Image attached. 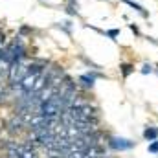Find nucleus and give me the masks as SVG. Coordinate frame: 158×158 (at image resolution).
I'll return each mask as SVG.
<instances>
[{
  "instance_id": "nucleus-1",
  "label": "nucleus",
  "mask_w": 158,
  "mask_h": 158,
  "mask_svg": "<svg viewBox=\"0 0 158 158\" xmlns=\"http://www.w3.org/2000/svg\"><path fill=\"white\" fill-rule=\"evenodd\" d=\"M110 147H112V149H118V151L131 149V147H132V142H129V140H125V138H110Z\"/></svg>"
},
{
  "instance_id": "nucleus-2",
  "label": "nucleus",
  "mask_w": 158,
  "mask_h": 158,
  "mask_svg": "<svg viewBox=\"0 0 158 158\" xmlns=\"http://www.w3.org/2000/svg\"><path fill=\"white\" fill-rule=\"evenodd\" d=\"M98 76H99V74H96V72H92V74H85V76L79 77V81H81L86 88H92V86H94V81H96Z\"/></svg>"
},
{
  "instance_id": "nucleus-3",
  "label": "nucleus",
  "mask_w": 158,
  "mask_h": 158,
  "mask_svg": "<svg viewBox=\"0 0 158 158\" xmlns=\"http://www.w3.org/2000/svg\"><path fill=\"white\" fill-rule=\"evenodd\" d=\"M123 2H125L127 6H131L132 9H136V11H138V13H140V15H142L143 19H149V13H147V11H145V9H143V7L140 6V4H134L132 0H123Z\"/></svg>"
},
{
  "instance_id": "nucleus-4",
  "label": "nucleus",
  "mask_w": 158,
  "mask_h": 158,
  "mask_svg": "<svg viewBox=\"0 0 158 158\" xmlns=\"http://www.w3.org/2000/svg\"><path fill=\"white\" fill-rule=\"evenodd\" d=\"M143 138H145V140H149V142L156 140V138H158V131H156V129H153V127L145 129V131H143Z\"/></svg>"
},
{
  "instance_id": "nucleus-5",
  "label": "nucleus",
  "mask_w": 158,
  "mask_h": 158,
  "mask_svg": "<svg viewBox=\"0 0 158 158\" xmlns=\"http://www.w3.org/2000/svg\"><path fill=\"white\" fill-rule=\"evenodd\" d=\"M20 125H22V118L19 116V118H13L9 121V131L11 132H19L20 131Z\"/></svg>"
},
{
  "instance_id": "nucleus-6",
  "label": "nucleus",
  "mask_w": 158,
  "mask_h": 158,
  "mask_svg": "<svg viewBox=\"0 0 158 158\" xmlns=\"http://www.w3.org/2000/svg\"><path fill=\"white\" fill-rule=\"evenodd\" d=\"M119 68H121V74H123V77H129V76H131V74L134 72V66H132V64H129V63L121 64Z\"/></svg>"
},
{
  "instance_id": "nucleus-7",
  "label": "nucleus",
  "mask_w": 158,
  "mask_h": 158,
  "mask_svg": "<svg viewBox=\"0 0 158 158\" xmlns=\"http://www.w3.org/2000/svg\"><path fill=\"white\" fill-rule=\"evenodd\" d=\"M107 35H109L112 40H116V37L119 35V30H109V31H107Z\"/></svg>"
},
{
  "instance_id": "nucleus-8",
  "label": "nucleus",
  "mask_w": 158,
  "mask_h": 158,
  "mask_svg": "<svg viewBox=\"0 0 158 158\" xmlns=\"http://www.w3.org/2000/svg\"><path fill=\"white\" fill-rule=\"evenodd\" d=\"M66 13H68V15H77V6L74 7V4H70V6L66 7Z\"/></svg>"
},
{
  "instance_id": "nucleus-9",
  "label": "nucleus",
  "mask_w": 158,
  "mask_h": 158,
  "mask_svg": "<svg viewBox=\"0 0 158 158\" xmlns=\"http://www.w3.org/2000/svg\"><path fill=\"white\" fill-rule=\"evenodd\" d=\"M149 153H158V142L153 140V143L149 145Z\"/></svg>"
},
{
  "instance_id": "nucleus-10",
  "label": "nucleus",
  "mask_w": 158,
  "mask_h": 158,
  "mask_svg": "<svg viewBox=\"0 0 158 158\" xmlns=\"http://www.w3.org/2000/svg\"><path fill=\"white\" fill-rule=\"evenodd\" d=\"M19 33H20V35H26V33H31V28H28V26H22V28L19 30Z\"/></svg>"
},
{
  "instance_id": "nucleus-11",
  "label": "nucleus",
  "mask_w": 158,
  "mask_h": 158,
  "mask_svg": "<svg viewBox=\"0 0 158 158\" xmlns=\"http://www.w3.org/2000/svg\"><path fill=\"white\" fill-rule=\"evenodd\" d=\"M151 72H153L151 64H143V66H142V74H151Z\"/></svg>"
},
{
  "instance_id": "nucleus-12",
  "label": "nucleus",
  "mask_w": 158,
  "mask_h": 158,
  "mask_svg": "<svg viewBox=\"0 0 158 158\" xmlns=\"http://www.w3.org/2000/svg\"><path fill=\"white\" fill-rule=\"evenodd\" d=\"M129 28H131V31H132L134 35H140V30H138V26H136V24H129Z\"/></svg>"
},
{
  "instance_id": "nucleus-13",
  "label": "nucleus",
  "mask_w": 158,
  "mask_h": 158,
  "mask_svg": "<svg viewBox=\"0 0 158 158\" xmlns=\"http://www.w3.org/2000/svg\"><path fill=\"white\" fill-rule=\"evenodd\" d=\"M6 96H7L6 88H4V90H0V103H4V101H6Z\"/></svg>"
},
{
  "instance_id": "nucleus-14",
  "label": "nucleus",
  "mask_w": 158,
  "mask_h": 158,
  "mask_svg": "<svg viewBox=\"0 0 158 158\" xmlns=\"http://www.w3.org/2000/svg\"><path fill=\"white\" fill-rule=\"evenodd\" d=\"M4 44H6V35L4 31H0V48H4Z\"/></svg>"
}]
</instances>
